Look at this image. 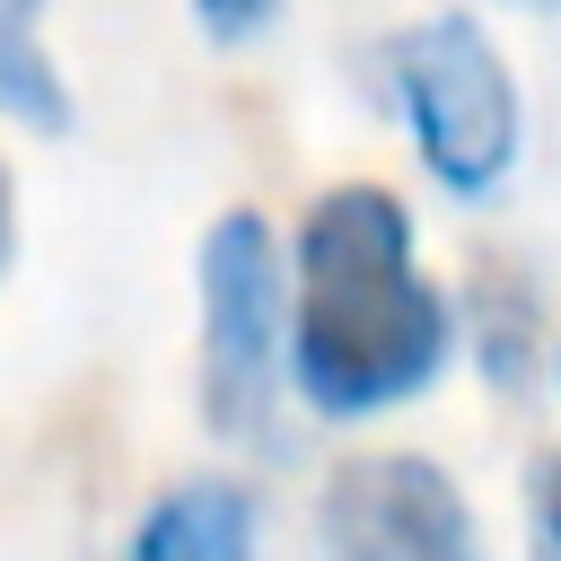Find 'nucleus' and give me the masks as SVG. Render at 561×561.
<instances>
[{"label":"nucleus","instance_id":"obj_1","mask_svg":"<svg viewBox=\"0 0 561 561\" xmlns=\"http://www.w3.org/2000/svg\"><path fill=\"white\" fill-rule=\"evenodd\" d=\"M447 359V298L421 280L412 210L386 184H333L298 228V333L289 368L316 412H386Z\"/></svg>","mask_w":561,"mask_h":561},{"label":"nucleus","instance_id":"obj_2","mask_svg":"<svg viewBox=\"0 0 561 561\" xmlns=\"http://www.w3.org/2000/svg\"><path fill=\"white\" fill-rule=\"evenodd\" d=\"M386 79H394V105L430 158V175L447 193H491L517 158V88H508V61L491 53V35L473 18H421V26H394L386 35Z\"/></svg>","mask_w":561,"mask_h":561},{"label":"nucleus","instance_id":"obj_3","mask_svg":"<svg viewBox=\"0 0 561 561\" xmlns=\"http://www.w3.org/2000/svg\"><path fill=\"white\" fill-rule=\"evenodd\" d=\"M280 368V245L254 210H228L202 237V412L245 438L272 421Z\"/></svg>","mask_w":561,"mask_h":561},{"label":"nucleus","instance_id":"obj_4","mask_svg":"<svg viewBox=\"0 0 561 561\" xmlns=\"http://www.w3.org/2000/svg\"><path fill=\"white\" fill-rule=\"evenodd\" d=\"M316 526H324V561H482L473 508L456 500V482L403 447L342 456Z\"/></svg>","mask_w":561,"mask_h":561},{"label":"nucleus","instance_id":"obj_5","mask_svg":"<svg viewBox=\"0 0 561 561\" xmlns=\"http://www.w3.org/2000/svg\"><path fill=\"white\" fill-rule=\"evenodd\" d=\"M131 561H254V500L237 482H175L140 517Z\"/></svg>","mask_w":561,"mask_h":561},{"label":"nucleus","instance_id":"obj_6","mask_svg":"<svg viewBox=\"0 0 561 561\" xmlns=\"http://www.w3.org/2000/svg\"><path fill=\"white\" fill-rule=\"evenodd\" d=\"M0 114H18L35 131H70V114H79L61 70H53V53H44L35 9H0Z\"/></svg>","mask_w":561,"mask_h":561},{"label":"nucleus","instance_id":"obj_7","mask_svg":"<svg viewBox=\"0 0 561 561\" xmlns=\"http://www.w3.org/2000/svg\"><path fill=\"white\" fill-rule=\"evenodd\" d=\"M535 333V298H526V280H508L500 263H482V351H491V368L500 377H517V342Z\"/></svg>","mask_w":561,"mask_h":561},{"label":"nucleus","instance_id":"obj_8","mask_svg":"<svg viewBox=\"0 0 561 561\" xmlns=\"http://www.w3.org/2000/svg\"><path fill=\"white\" fill-rule=\"evenodd\" d=\"M526 500H535V552L561 561V447L535 456V491H526Z\"/></svg>","mask_w":561,"mask_h":561},{"label":"nucleus","instance_id":"obj_9","mask_svg":"<svg viewBox=\"0 0 561 561\" xmlns=\"http://www.w3.org/2000/svg\"><path fill=\"white\" fill-rule=\"evenodd\" d=\"M272 26V9H202V35H254Z\"/></svg>","mask_w":561,"mask_h":561},{"label":"nucleus","instance_id":"obj_10","mask_svg":"<svg viewBox=\"0 0 561 561\" xmlns=\"http://www.w3.org/2000/svg\"><path fill=\"white\" fill-rule=\"evenodd\" d=\"M9 254H18V184L0 167V272H9Z\"/></svg>","mask_w":561,"mask_h":561}]
</instances>
